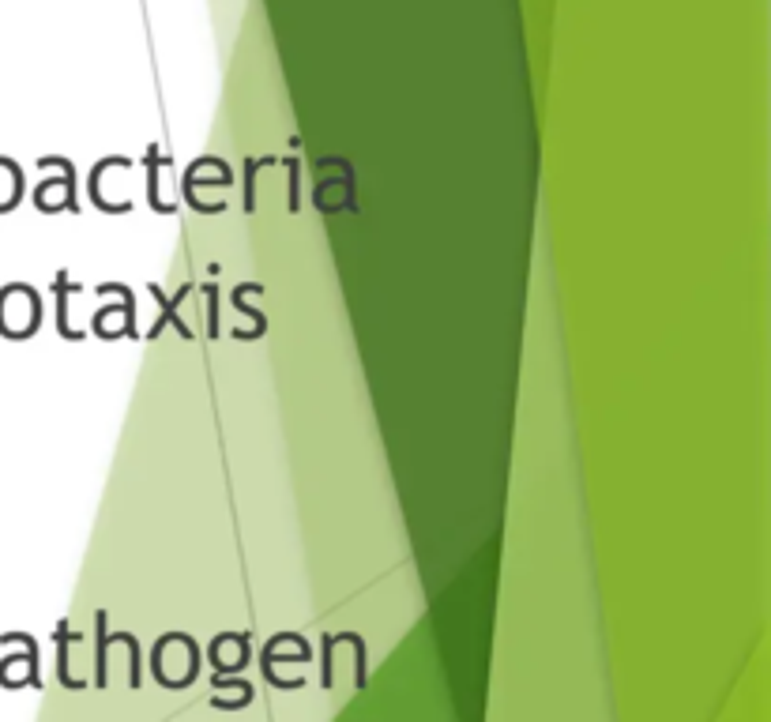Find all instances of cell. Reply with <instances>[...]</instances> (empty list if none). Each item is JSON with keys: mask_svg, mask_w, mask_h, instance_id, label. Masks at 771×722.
<instances>
[{"mask_svg": "<svg viewBox=\"0 0 771 722\" xmlns=\"http://www.w3.org/2000/svg\"><path fill=\"white\" fill-rule=\"evenodd\" d=\"M147 290L155 294V298H158V309H162V316H158L155 324H151V331H147V339H158V335H162V328H166V320L174 324V331H177V335H181V339H192L196 331H192L189 324H185V320L177 316V305L185 301V294H189V290H192V283H181V290H177L174 298H166V290H162V286H158V283H151V286H147Z\"/></svg>", "mask_w": 771, "mask_h": 722, "instance_id": "6da1fadb", "label": "cell"}, {"mask_svg": "<svg viewBox=\"0 0 771 722\" xmlns=\"http://www.w3.org/2000/svg\"><path fill=\"white\" fill-rule=\"evenodd\" d=\"M245 294H264V286H260V283H241V286H234V294H230V305H234L237 313H245L252 320L249 331L234 335V339H241V343H249V339H260V335L268 331V316L260 313V309H252L249 301H245Z\"/></svg>", "mask_w": 771, "mask_h": 722, "instance_id": "7a4b0ae2", "label": "cell"}, {"mask_svg": "<svg viewBox=\"0 0 771 722\" xmlns=\"http://www.w3.org/2000/svg\"><path fill=\"white\" fill-rule=\"evenodd\" d=\"M53 640H57V681H61L64 689L83 692L87 689V681H83V677H72V670H68V647H72V640H76V632H68V621L57 625Z\"/></svg>", "mask_w": 771, "mask_h": 722, "instance_id": "3957f363", "label": "cell"}, {"mask_svg": "<svg viewBox=\"0 0 771 722\" xmlns=\"http://www.w3.org/2000/svg\"><path fill=\"white\" fill-rule=\"evenodd\" d=\"M72 290H79V286H72L68 283V275L64 271H57V279H53V294H57V328H61V335L64 339H83V331H72L68 328V294Z\"/></svg>", "mask_w": 771, "mask_h": 722, "instance_id": "277c9868", "label": "cell"}, {"mask_svg": "<svg viewBox=\"0 0 771 722\" xmlns=\"http://www.w3.org/2000/svg\"><path fill=\"white\" fill-rule=\"evenodd\" d=\"M98 621V655H95V689H106L110 685V674H106V647L113 644V632L106 628V610L95 613Z\"/></svg>", "mask_w": 771, "mask_h": 722, "instance_id": "5b68a950", "label": "cell"}, {"mask_svg": "<svg viewBox=\"0 0 771 722\" xmlns=\"http://www.w3.org/2000/svg\"><path fill=\"white\" fill-rule=\"evenodd\" d=\"M331 651H335V636L324 632V636H320V685H324V689H331V662H335Z\"/></svg>", "mask_w": 771, "mask_h": 722, "instance_id": "8992f818", "label": "cell"}, {"mask_svg": "<svg viewBox=\"0 0 771 722\" xmlns=\"http://www.w3.org/2000/svg\"><path fill=\"white\" fill-rule=\"evenodd\" d=\"M204 298H207V335L219 339L222 331H219V305H215V298H219L215 283H204Z\"/></svg>", "mask_w": 771, "mask_h": 722, "instance_id": "52a82bcc", "label": "cell"}, {"mask_svg": "<svg viewBox=\"0 0 771 722\" xmlns=\"http://www.w3.org/2000/svg\"><path fill=\"white\" fill-rule=\"evenodd\" d=\"M283 162H286V170H290V196H286V207H290V215H294V211H298V200H301L298 196V158L286 155Z\"/></svg>", "mask_w": 771, "mask_h": 722, "instance_id": "ba28073f", "label": "cell"}]
</instances>
